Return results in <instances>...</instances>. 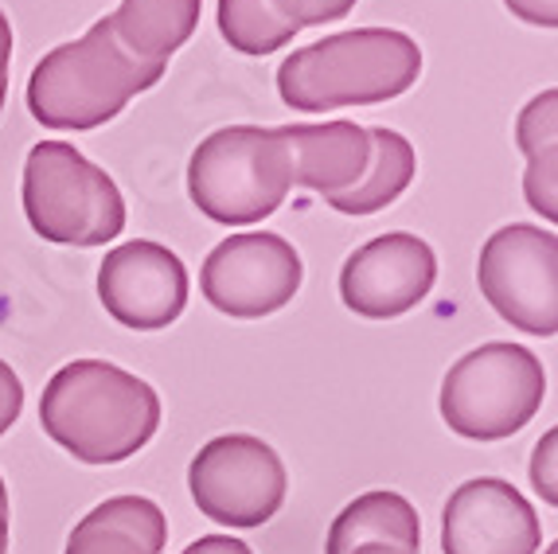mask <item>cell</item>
<instances>
[{"label": "cell", "mask_w": 558, "mask_h": 554, "mask_svg": "<svg viewBox=\"0 0 558 554\" xmlns=\"http://www.w3.org/2000/svg\"><path fill=\"white\" fill-rule=\"evenodd\" d=\"M39 425L83 465H118L160 430V398L145 380L106 360H75L47 380Z\"/></svg>", "instance_id": "6da1fadb"}, {"label": "cell", "mask_w": 558, "mask_h": 554, "mask_svg": "<svg viewBox=\"0 0 558 554\" xmlns=\"http://www.w3.org/2000/svg\"><path fill=\"white\" fill-rule=\"evenodd\" d=\"M418 74L422 51L407 32L355 28L293 51L278 67V94L289 110L328 113L391 103L418 83Z\"/></svg>", "instance_id": "7a4b0ae2"}, {"label": "cell", "mask_w": 558, "mask_h": 554, "mask_svg": "<svg viewBox=\"0 0 558 554\" xmlns=\"http://www.w3.org/2000/svg\"><path fill=\"white\" fill-rule=\"evenodd\" d=\"M165 71L133 59L98 20L83 39L39 59L28 79V110L51 130H98L130 106L133 94L157 86Z\"/></svg>", "instance_id": "3957f363"}, {"label": "cell", "mask_w": 558, "mask_h": 554, "mask_svg": "<svg viewBox=\"0 0 558 554\" xmlns=\"http://www.w3.org/2000/svg\"><path fill=\"white\" fill-rule=\"evenodd\" d=\"M293 157L281 130L227 125L196 145L187 160V195L215 222L246 227L286 204Z\"/></svg>", "instance_id": "277c9868"}, {"label": "cell", "mask_w": 558, "mask_h": 554, "mask_svg": "<svg viewBox=\"0 0 558 554\" xmlns=\"http://www.w3.org/2000/svg\"><path fill=\"white\" fill-rule=\"evenodd\" d=\"M24 215L59 246H106L125 231V200L113 176L66 141H39L24 160Z\"/></svg>", "instance_id": "5b68a950"}, {"label": "cell", "mask_w": 558, "mask_h": 554, "mask_svg": "<svg viewBox=\"0 0 558 554\" xmlns=\"http://www.w3.org/2000/svg\"><path fill=\"white\" fill-rule=\"evenodd\" d=\"M547 395L543 363L520 344H484L453 363L441 380V418L457 437L504 442L539 414Z\"/></svg>", "instance_id": "8992f818"}, {"label": "cell", "mask_w": 558, "mask_h": 554, "mask_svg": "<svg viewBox=\"0 0 558 554\" xmlns=\"http://www.w3.org/2000/svg\"><path fill=\"white\" fill-rule=\"evenodd\" d=\"M187 489L196 508L223 527H262L286 504L289 472L274 445L254 434L211 437L192 457Z\"/></svg>", "instance_id": "52a82bcc"}, {"label": "cell", "mask_w": 558, "mask_h": 554, "mask_svg": "<svg viewBox=\"0 0 558 554\" xmlns=\"http://www.w3.org/2000/svg\"><path fill=\"white\" fill-rule=\"evenodd\" d=\"M484 301L531 336L558 333V239L555 231L512 222L484 242L476 262Z\"/></svg>", "instance_id": "ba28073f"}, {"label": "cell", "mask_w": 558, "mask_h": 554, "mask_svg": "<svg viewBox=\"0 0 558 554\" xmlns=\"http://www.w3.org/2000/svg\"><path fill=\"white\" fill-rule=\"evenodd\" d=\"M301 254L274 231L231 234L199 269L204 297L234 321H258L286 309L301 289Z\"/></svg>", "instance_id": "9c48e42d"}, {"label": "cell", "mask_w": 558, "mask_h": 554, "mask_svg": "<svg viewBox=\"0 0 558 554\" xmlns=\"http://www.w3.org/2000/svg\"><path fill=\"white\" fill-rule=\"evenodd\" d=\"M438 281V258L426 239L391 231L352 250L340 269V297L367 321H391L426 301Z\"/></svg>", "instance_id": "30bf717a"}, {"label": "cell", "mask_w": 558, "mask_h": 554, "mask_svg": "<svg viewBox=\"0 0 558 554\" xmlns=\"http://www.w3.org/2000/svg\"><path fill=\"white\" fill-rule=\"evenodd\" d=\"M98 297L118 324L133 333H160L184 313L187 269L160 242H121L98 266Z\"/></svg>", "instance_id": "8fae6325"}, {"label": "cell", "mask_w": 558, "mask_h": 554, "mask_svg": "<svg viewBox=\"0 0 558 554\" xmlns=\"http://www.w3.org/2000/svg\"><path fill=\"white\" fill-rule=\"evenodd\" d=\"M539 516L515 484L476 477L453 489L441 511V554H535Z\"/></svg>", "instance_id": "7c38bea8"}, {"label": "cell", "mask_w": 558, "mask_h": 554, "mask_svg": "<svg viewBox=\"0 0 558 554\" xmlns=\"http://www.w3.org/2000/svg\"><path fill=\"white\" fill-rule=\"evenodd\" d=\"M281 137L293 157V184L308 192L340 195L355 188L372 165V141L355 121H325V125H281Z\"/></svg>", "instance_id": "4fadbf2b"}, {"label": "cell", "mask_w": 558, "mask_h": 554, "mask_svg": "<svg viewBox=\"0 0 558 554\" xmlns=\"http://www.w3.org/2000/svg\"><path fill=\"white\" fill-rule=\"evenodd\" d=\"M168 519L145 496H110L66 535L63 554H165Z\"/></svg>", "instance_id": "5bb4252c"}, {"label": "cell", "mask_w": 558, "mask_h": 554, "mask_svg": "<svg viewBox=\"0 0 558 554\" xmlns=\"http://www.w3.org/2000/svg\"><path fill=\"white\" fill-rule=\"evenodd\" d=\"M204 0H121L106 16V28L133 59L168 67L172 51L192 39Z\"/></svg>", "instance_id": "9a60e30c"}, {"label": "cell", "mask_w": 558, "mask_h": 554, "mask_svg": "<svg viewBox=\"0 0 558 554\" xmlns=\"http://www.w3.org/2000/svg\"><path fill=\"white\" fill-rule=\"evenodd\" d=\"M363 543H395L402 551L418 554L422 551V523L418 511L407 496L391 489L363 492L348 504L328 527L325 554H348Z\"/></svg>", "instance_id": "2e32d148"}, {"label": "cell", "mask_w": 558, "mask_h": 554, "mask_svg": "<svg viewBox=\"0 0 558 554\" xmlns=\"http://www.w3.org/2000/svg\"><path fill=\"white\" fill-rule=\"evenodd\" d=\"M515 145L527 157V176H523V195H527L531 212H539L547 222L558 219V91L535 94L523 106L515 121Z\"/></svg>", "instance_id": "e0dca14e"}, {"label": "cell", "mask_w": 558, "mask_h": 554, "mask_svg": "<svg viewBox=\"0 0 558 554\" xmlns=\"http://www.w3.org/2000/svg\"><path fill=\"white\" fill-rule=\"evenodd\" d=\"M372 141V165L363 172V180L355 188L340 195H328V207L344 215H372L379 207L395 204L402 192L410 188L414 172H418V157H414V145H410L402 133L395 130H367Z\"/></svg>", "instance_id": "ac0fdd59"}, {"label": "cell", "mask_w": 558, "mask_h": 554, "mask_svg": "<svg viewBox=\"0 0 558 554\" xmlns=\"http://www.w3.org/2000/svg\"><path fill=\"white\" fill-rule=\"evenodd\" d=\"M219 32L242 56H270L298 36L278 0H219Z\"/></svg>", "instance_id": "d6986e66"}, {"label": "cell", "mask_w": 558, "mask_h": 554, "mask_svg": "<svg viewBox=\"0 0 558 554\" xmlns=\"http://www.w3.org/2000/svg\"><path fill=\"white\" fill-rule=\"evenodd\" d=\"M20 410H24V383L9 363L0 360V437L16 425Z\"/></svg>", "instance_id": "ffe728a7"}, {"label": "cell", "mask_w": 558, "mask_h": 554, "mask_svg": "<svg viewBox=\"0 0 558 554\" xmlns=\"http://www.w3.org/2000/svg\"><path fill=\"white\" fill-rule=\"evenodd\" d=\"M555 442H558V434L550 430V434L535 445V461H531V481H535V489H539V496L547 499V504H558V492H555Z\"/></svg>", "instance_id": "44dd1931"}, {"label": "cell", "mask_w": 558, "mask_h": 554, "mask_svg": "<svg viewBox=\"0 0 558 554\" xmlns=\"http://www.w3.org/2000/svg\"><path fill=\"white\" fill-rule=\"evenodd\" d=\"M504 4L535 28H555L558 24V0H504Z\"/></svg>", "instance_id": "7402d4cb"}, {"label": "cell", "mask_w": 558, "mask_h": 554, "mask_svg": "<svg viewBox=\"0 0 558 554\" xmlns=\"http://www.w3.org/2000/svg\"><path fill=\"white\" fill-rule=\"evenodd\" d=\"M180 554H254L251 546L242 543V539H231V535H204L196 543L187 546Z\"/></svg>", "instance_id": "603a6c76"}, {"label": "cell", "mask_w": 558, "mask_h": 554, "mask_svg": "<svg viewBox=\"0 0 558 554\" xmlns=\"http://www.w3.org/2000/svg\"><path fill=\"white\" fill-rule=\"evenodd\" d=\"M352 9L355 0H308V20L317 28V24H328V20H344Z\"/></svg>", "instance_id": "cb8c5ba5"}, {"label": "cell", "mask_w": 558, "mask_h": 554, "mask_svg": "<svg viewBox=\"0 0 558 554\" xmlns=\"http://www.w3.org/2000/svg\"><path fill=\"white\" fill-rule=\"evenodd\" d=\"M9 63H12V24L0 12V86H9Z\"/></svg>", "instance_id": "d4e9b609"}, {"label": "cell", "mask_w": 558, "mask_h": 554, "mask_svg": "<svg viewBox=\"0 0 558 554\" xmlns=\"http://www.w3.org/2000/svg\"><path fill=\"white\" fill-rule=\"evenodd\" d=\"M9 531H12L9 489H4V477H0V554H9Z\"/></svg>", "instance_id": "484cf974"}, {"label": "cell", "mask_w": 558, "mask_h": 554, "mask_svg": "<svg viewBox=\"0 0 558 554\" xmlns=\"http://www.w3.org/2000/svg\"><path fill=\"white\" fill-rule=\"evenodd\" d=\"M348 554H410V551H402V546H395V543H363Z\"/></svg>", "instance_id": "4316f807"}, {"label": "cell", "mask_w": 558, "mask_h": 554, "mask_svg": "<svg viewBox=\"0 0 558 554\" xmlns=\"http://www.w3.org/2000/svg\"><path fill=\"white\" fill-rule=\"evenodd\" d=\"M4 94H9V86H0V110H4Z\"/></svg>", "instance_id": "83f0119b"}, {"label": "cell", "mask_w": 558, "mask_h": 554, "mask_svg": "<svg viewBox=\"0 0 558 554\" xmlns=\"http://www.w3.org/2000/svg\"><path fill=\"white\" fill-rule=\"evenodd\" d=\"M547 554H555V546H547Z\"/></svg>", "instance_id": "f1b7e54d"}]
</instances>
